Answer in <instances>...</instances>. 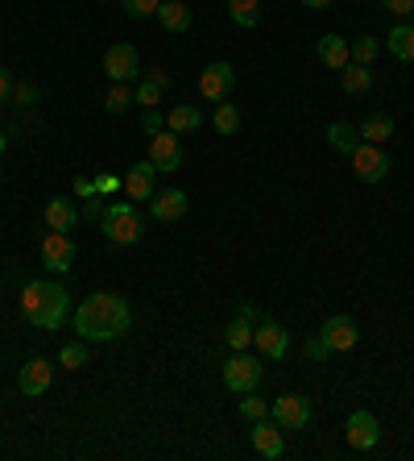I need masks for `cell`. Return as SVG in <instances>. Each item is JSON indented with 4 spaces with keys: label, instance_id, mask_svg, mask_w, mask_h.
Returning <instances> with one entry per match:
<instances>
[{
    "label": "cell",
    "instance_id": "23",
    "mask_svg": "<svg viewBox=\"0 0 414 461\" xmlns=\"http://www.w3.org/2000/svg\"><path fill=\"white\" fill-rule=\"evenodd\" d=\"M340 87L348 92V96H365V92H373V67L348 62V67L340 71Z\"/></svg>",
    "mask_w": 414,
    "mask_h": 461
},
{
    "label": "cell",
    "instance_id": "43",
    "mask_svg": "<svg viewBox=\"0 0 414 461\" xmlns=\"http://www.w3.org/2000/svg\"><path fill=\"white\" fill-rule=\"evenodd\" d=\"M83 217H104V208H100V200H95V195L87 200V208H83Z\"/></svg>",
    "mask_w": 414,
    "mask_h": 461
},
{
    "label": "cell",
    "instance_id": "33",
    "mask_svg": "<svg viewBox=\"0 0 414 461\" xmlns=\"http://www.w3.org/2000/svg\"><path fill=\"white\" fill-rule=\"evenodd\" d=\"M133 104V92H129V84H112L108 87V96H104V109L117 117V112H125Z\"/></svg>",
    "mask_w": 414,
    "mask_h": 461
},
{
    "label": "cell",
    "instance_id": "4",
    "mask_svg": "<svg viewBox=\"0 0 414 461\" xmlns=\"http://www.w3.org/2000/svg\"><path fill=\"white\" fill-rule=\"evenodd\" d=\"M104 75L112 84H133L142 79V54L133 42H117V46L104 50Z\"/></svg>",
    "mask_w": 414,
    "mask_h": 461
},
{
    "label": "cell",
    "instance_id": "37",
    "mask_svg": "<svg viewBox=\"0 0 414 461\" xmlns=\"http://www.w3.org/2000/svg\"><path fill=\"white\" fill-rule=\"evenodd\" d=\"M307 358H311V362H328V358H331V350L323 345L320 333H315V337H307Z\"/></svg>",
    "mask_w": 414,
    "mask_h": 461
},
{
    "label": "cell",
    "instance_id": "14",
    "mask_svg": "<svg viewBox=\"0 0 414 461\" xmlns=\"http://www.w3.org/2000/svg\"><path fill=\"white\" fill-rule=\"evenodd\" d=\"M248 437H253V449H257L265 461H278V457L286 453L282 428L273 424L270 416H265V420H253V428H248Z\"/></svg>",
    "mask_w": 414,
    "mask_h": 461
},
{
    "label": "cell",
    "instance_id": "28",
    "mask_svg": "<svg viewBox=\"0 0 414 461\" xmlns=\"http://www.w3.org/2000/svg\"><path fill=\"white\" fill-rule=\"evenodd\" d=\"M212 125H215V134H224V137H232L240 129V109L237 104H220V109H215V117H212Z\"/></svg>",
    "mask_w": 414,
    "mask_h": 461
},
{
    "label": "cell",
    "instance_id": "10",
    "mask_svg": "<svg viewBox=\"0 0 414 461\" xmlns=\"http://www.w3.org/2000/svg\"><path fill=\"white\" fill-rule=\"evenodd\" d=\"M232 84H237V71H232V62H207L203 67V75H199V92L207 100H220L224 104L228 96H232Z\"/></svg>",
    "mask_w": 414,
    "mask_h": 461
},
{
    "label": "cell",
    "instance_id": "19",
    "mask_svg": "<svg viewBox=\"0 0 414 461\" xmlns=\"http://www.w3.org/2000/svg\"><path fill=\"white\" fill-rule=\"evenodd\" d=\"M46 229H54V233H75V225H79V212H75V204L71 200H62V195H54L46 204Z\"/></svg>",
    "mask_w": 414,
    "mask_h": 461
},
{
    "label": "cell",
    "instance_id": "31",
    "mask_svg": "<svg viewBox=\"0 0 414 461\" xmlns=\"http://www.w3.org/2000/svg\"><path fill=\"white\" fill-rule=\"evenodd\" d=\"M59 362L67 366V370H83V366H87V345H83V341H67L59 350Z\"/></svg>",
    "mask_w": 414,
    "mask_h": 461
},
{
    "label": "cell",
    "instance_id": "5",
    "mask_svg": "<svg viewBox=\"0 0 414 461\" xmlns=\"http://www.w3.org/2000/svg\"><path fill=\"white\" fill-rule=\"evenodd\" d=\"M261 375H265V366L257 358H248V353H232L224 366V387L232 395H248V391L261 387Z\"/></svg>",
    "mask_w": 414,
    "mask_h": 461
},
{
    "label": "cell",
    "instance_id": "30",
    "mask_svg": "<svg viewBox=\"0 0 414 461\" xmlns=\"http://www.w3.org/2000/svg\"><path fill=\"white\" fill-rule=\"evenodd\" d=\"M377 37H373V34H361V37H356V42H353V62H361V67H373V59H377Z\"/></svg>",
    "mask_w": 414,
    "mask_h": 461
},
{
    "label": "cell",
    "instance_id": "34",
    "mask_svg": "<svg viewBox=\"0 0 414 461\" xmlns=\"http://www.w3.org/2000/svg\"><path fill=\"white\" fill-rule=\"evenodd\" d=\"M120 4H125V12H129V17L145 21V17H154V12H158V4H162V0H120Z\"/></svg>",
    "mask_w": 414,
    "mask_h": 461
},
{
    "label": "cell",
    "instance_id": "12",
    "mask_svg": "<svg viewBox=\"0 0 414 461\" xmlns=\"http://www.w3.org/2000/svg\"><path fill=\"white\" fill-rule=\"evenodd\" d=\"M150 162H154L158 175H175V170L183 167V142H178V134L150 137Z\"/></svg>",
    "mask_w": 414,
    "mask_h": 461
},
{
    "label": "cell",
    "instance_id": "36",
    "mask_svg": "<svg viewBox=\"0 0 414 461\" xmlns=\"http://www.w3.org/2000/svg\"><path fill=\"white\" fill-rule=\"evenodd\" d=\"M142 129H145V134H150V137H154V134H162V129H166V117H162V112H158V109H145V117H142Z\"/></svg>",
    "mask_w": 414,
    "mask_h": 461
},
{
    "label": "cell",
    "instance_id": "3",
    "mask_svg": "<svg viewBox=\"0 0 414 461\" xmlns=\"http://www.w3.org/2000/svg\"><path fill=\"white\" fill-rule=\"evenodd\" d=\"M100 229L108 233V242L112 245H137L142 242V212L133 208V200H117V204L104 208V217H100Z\"/></svg>",
    "mask_w": 414,
    "mask_h": 461
},
{
    "label": "cell",
    "instance_id": "25",
    "mask_svg": "<svg viewBox=\"0 0 414 461\" xmlns=\"http://www.w3.org/2000/svg\"><path fill=\"white\" fill-rule=\"evenodd\" d=\"M356 129H361V137H365V142L381 146V142H390V137H394V117H386V112H373V117H365V125H356Z\"/></svg>",
    "mask_w": 414,
    "mask_h": 461
},
{
    "label": "cell",
    "instance_id": "39",
    "mask_svg": "<svg viewBox=\"0 0 414 461\" xmlns=\"http://www.w3.org/2000/svg\"><path fill=\"white\" fill-rule=\"evenodd\" d=\"M12 96V75H9V67H0V104Z\"/></svg>",
    "mask_w": 414,
    "mask_h": 461
},
{
    "label": "cell",
    "instance_id": "1",
    "mask_svg": "<svg viewBox=\"0 0 414 461\" xmlns=\"http://www.w3.org/2000/svg\"><path fill=\"white\" fill-rule=\"evenodd\" d=\"M129 325H133L129 304L112 292H95L75 308V333L83 341H117L129 333Z\"/></svg>",
    "mask_w": 414,
    "mask_h": 461
},
{
    "label": "cell",
    "instance_id": "38",
    "mask_svg": "<svg viewBox=\"0 0 414 461\" xmlns=\"http://www.w3.org/2000/svg\"><path fill=\"white\" fill-rule=\"evenodd\" d=\"M381 4H386L394 17H406V12H414V0H381Z\"/></svg>",
    "mask_w": 414,
    "mask_h": 461
},
{
    "label": "cell",
    "instance_id": "20",
    "mask_svg": "<svg viewBox=\"0 0 414 461\" xmlns=\"http://www.w3.org/2000/svg\"><path fill=\"white\" fill-rule=\"evenodd\" d=\"M154 17L162 21L166 34H187V29H191V9L183 4V0H162Z\"/></svg>",
    "mask_w": 414,
    "mask_h": 461
},
{
    "label": "cell",
    "instance_id": "29",
    "mask_svg": "<svg viewBox=\"0 0 414 461\" xmlns=\"http://www.w3.org/2000/svg\"><path fill=\"white\" fill-rule=\"evenodd\" d=\"M224 337H228V345H232V353H245L248 345H253V325H248V320H240V316H237V320L228 325V333H224Z\"/></svg>",
    "mask_w": 414,
    "mask_h": 461
},
{
    "label": "cell",
    "instance_id": "41",
    "mask_svg": "<svg viewBox=\"0 0 414 461\" xmlns=\"http://www.w3.org/2000/svg\"><path fill=\"white\" fill-rule=\"evenodd\" d=\"M145 75H150V79H154V84H170V71H166V67H145Z\"/></svg>",
    "mask_w": 414,
    "mask_h": 461
},
{
    "label": "cell",
    "instance_id": "22",
    "mask_svg": "<svg viewBox=\"0 0 414 461\" xmlns=\"http://www.w3.org/2000/svg\"><path fill=\"white\" fill-rule=\"evenodd\" d=\"M361 142H365V137H361L356 125H348V121H331L328 125V146L336 150V154H353Z\"/></svg>",
    "mask_w": 414,
    "mask_h": 461
},
{
    "label": "cell",
    "instance_id": "2",
    "mask_svg": "<svg viewBox=\"0 0 414 461\" xmlns=\"http://www.w3.org/2000/svg\"><path fill=\"white\" fill-rule=\"evenodd\" d=\"M21 316L42 333H59L71 316V292L54 279H34L21 287Z\"/></svg>",
    "mask_w": 414,
    "mask_h": 461
},
{
    "label": "cell",
    "instance_id": "18",
    "mask_svg": "<svg viewBox=\"0 0 414 461\" xmlns=\"http://www.w3.org/2000/svg\"><path fill=\"white\" fill-rule=\"evenodd\" d=\"M154 179H158V170L150 158H145V162H133L129 175H125V195H129V200H150V195H154Z\"/></svg>",
    "mask_w": 414,
    "mask_h": 461
},
{
    "label": "cell",
    "instance_id": "32",
    "mask_svg": "<svg viewBox=\"0 0 414 461\" xmlns=\"http://www.w3.org/2000/svg\"><path fill=\"white\" fill-rule=\"evenodd\" d=\"M240 416H245L248 424H253V420H265V416H270V399H261V395L248 391V395H240Z\"/></svg>",
    "mask_w": 414,
    "mask_h": 461
},
{
    "label": "cell",
    "instance_id": "8",
    "mask_svg": "<svg viewBox=\"0 0 414 461\" xmlns=\"http://www.w3.org/2000/svg\"><path fill=\"white\" fill-rule=\"evenodd\" d=\"M42 262H46V270H54V275L75 270V242H71V233H54V229H50L46 237H42Z\"/></svg>",
    "mask_w": 414,
    "mask_h": 461
},
{
    "label": "cell",
    "instance_id": "44",
    "mask_svg": "<svg viewBox=\"0 0 414 461\" xmlns=\"http://www.w3.org/2000/svg\"><path fill=\"white\" fill-rule=\"evenodd\" d=\"M17 104H34V87H17Z\"/></svg>",
    "mask_w": 414,
    "mask_h": 461
},
{
    "label": "cell",
    "instance_id": "24",
    "mask_svg": "<svg viewBox=\"0 0 414 461\" xmlns=\"http://www.w3.org/2000/svg\"><path fill=\"white\" fill-rule=\"evenodd\" d=\"M386 46H390L394 59H402V62H414V25L402 21V25H394L390 37H386Z\"/></svg>",
    "mask_w": 414,
    "mask_h": 461
},
{
    "label": "cell",
    "instance_id": "13",
    "mask_svg": "<svg viewBox=\"0 0 414 461\" xmlns=\"http://www.w3.org/2000/svg\"><path fill=\"white\" fill-rule=\"evenodd\" d=\"M253 345L261 350V358H273V362H282L286 350H290V333H286L278 320H261L253 328Z\"/></svg>",
    "mask_w": 414,
    "mask_h": 461
},
{
    "label": "cell",
    "instance_id": "9",
    "mask_svg": "<svg viewBox=\"0 0 414 461\" xmlns=\"http://www.w3.org/2000/svg\"><path fill=\"white\" fill-rule=\"evenodd\" d=\"M344 437H348V445H353L356 453L377 449V440H381L377 416H373V412H353V416H348V424H344Z\"/></svg>",
    "mask_w": 414,
    "mask_h": 461
},
{
    "label": "cell",
    "instance_id": "17",
    "mask_svg": "<svg viewBox=\"0 0 414 461\" xmlns=\"http://www.w3.org/2000/svg\"><path fill=\"white\" fill-rule=\"evenodd\" d=\"M315 50H320V62L323 67H331V71H344V67L353 62V42L340 37V34H323Z\"/></svg>",
    "mask_w": 414,
    "mask_h": 461
},
{
    "label": "cell",
    "instance_id": "35",
    "mask_svg": "<svg viewBox=\"0 0 414 461\" xmlns=\"http://www.w3.org/2000/svg\"><path fill=\"white\" fill-rule=\"evenodd\" d=\"M120 187H125V179H120V175H95V195H112V192H120Z\"/></svg>",
    "mask_w": 414,
    "mask_h": 461
},
{
    "label": "cell",
    "instance_id": "45",
    "mask_svg": "<svg viewBox=\"0 0 414 461\" xmlns=\"http://www.w3.org/2000/svg\"><path fill=\"white\" fill-rule=\"evenodd\" d=\"M303 4H307V9H328L331 0H303Z\"/></svg>",
    "mask_w": 414,
    "mask_h": 461
},
{
    "label": "cell",
    "instance_id": "46",
    "mask_svg": "<svg viewBox=\"0 0 414 461\" xmlns=\"http://www.w3.org/2000/svg\"><path fill=\"white\" fill-rule=\"evenodd\" d=\"M4 150H9V134H4V129H0V154H4Z\"/></svg>",
    "mask_w": 414,
    "mask_h": 461
},
{
    "label": "cell",
    "instance_id": "27",
    "mask_svg": "<svg viewBox=\"0 0 414 461\" xmlns=\"http://www.w3.org/2000/svg\"><path fill=\"white\" fill-rule=\"evenodd\" d=\"M162 92H166L162 84H154L150 75H142V79H137V87H133V104H142V109H158Z\"/></svg>",
    "mask_w": 414,
    "mask_h": 461
},
{
    "label": "cell",
    "instance_id": "40",
    "mask_svg": "<svg viewBox=\"0 0 414 461\" xmlns=\"http://www.w3.org/2000/svg\"><path fill=\"white\" fill-rule=\"evenodd\" d=\"M75 195H79V200H92V195H95V179H75Z\"/></svg>",
    "mask_w": 414,
    "mask_h": 461
},
{
    "label": "cell",
    "instance_id": "7",
    "mask_svg": "<svg viewBox=\"0 0 414 461\" xmlns=\"http://www.w3.org/2000/svg\"><path fill=\"white\" fill-rule=\"evenodd\" d=\"M348 158H353V170H356V179L361 183H381L386 175H390V154H386L381 146H373V142H361Z\"/></svg>",
    "mask_w": 414,
    "mask_h": 461
},
{
    "label": "cell",
    "instance_id": "15",
    "mask_svg": "<svg viewBox=\"0 0 414 461\" xmlns=\"http://www.w3.org/2000/svg\"><path fill=\"white\" fill-rule=\"evenodd\" d=\"M50 383H54V366L46 362V358H34V362L21 366V378H17V387H21V395H29V399H42L50 391Z\"/></svg>",
    "mask_w": 414,
    "mask_h": 461
},
{
    "label": "cell",
    "instance_id": "6",
    "mask_svg": "<svg viewBox=\"0 0 414 461\" xmlns=\"http://www.w3.org/2000/svg\"><path fill=\"white\" fill-rule=\"evenodd\" d=\"M270 416H273V424L282 428V432H303L315 412H311L307 395H282V399L270 403Z\"/></svg>",
    "mask_w": 414,
    "mask_h": 461
},
{
    "label": "cell",
    "instance_id": "16",
    "mask_svg": "<svg viewBox=\"0 0 414 461\" xmlns=\"http://www.w3.org/2000/svg\"><path fill=\"white\" fill-rule=\"evenodd\" d=\"M183 212H187V192H178V187H170V192H154V195H150V217L162 220V225L178 220Z\"/></svg>",
    "mask_w": 414,
    "mask_h": 461
},
{
    "label": "cell",
    "instance_id": "11",
    "mask_svg": "<svg viewBox=\"0 0 414 461\" xmlns=\"http://www.w3.org/2000/svg\"><path fill=\"white\" fill-rule=\"evenodd\" d=\"M320 337L323 345H328L331 353H344V350H353L356 341H361V328H356L353 316H328L320 328Z\"/></svg>",
    "mask_w": 414,
    "mask_h": 461
},
{
    "label": "cell",
    "instance_id": "26",
    "mask_svg": "<svg viewBox=\"0 0 414 461\" xmlns=\"http://www.w3.org/2000/svg\"><path fill=\"white\" fill-rule=\"evenodd\" d=\"M228 17L240 25V29H253L261 21V0H228Z\"/></svg>",
    "mask_w": 414,
    "mask_h": 461
},
{
    "label": "cell",
    "instance_id": "42",
    "mask_svg": "<svg viewBox=\"0 0 414 461\" xmlns=\"http://www.w3.org/2000/svg\"><path fill=\"white\" fill-rule=\"evenodd\" d=\"M240 320H248V325H257V320H261V316H257V308H253V304H240Z\"/></svg>",
    "mask_w": 414,
    "mask_h": 461
},
{
    "label": "cell",
    "instance_id": "21",
    "mask_svg": "<svg viewBox=\"0 0 414 461\" xmlns=\"http://www.w3.org/2000/svg\"><path fill=\"white\" fill-rule=\"evenodd\" d=\"M166 129H170V134H199L203 112L195 109V104H175V109L166 112Z\"/></svg>",
    "mask_w": 414,
    "mask_h": 461
}]
</instances>
